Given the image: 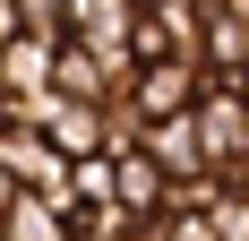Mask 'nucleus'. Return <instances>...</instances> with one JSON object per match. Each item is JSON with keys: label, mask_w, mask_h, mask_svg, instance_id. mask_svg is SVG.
<instances>
[{"label": "nucleus", "mask_w": 249, "mask_h": 241, "mask_svg": "<svg viewBox=\"0 0 249 241\" xmlns=\"http://www.w3.org/2000/svg\"><path fill=\"white\" fill-rule=\"evenodd\" d=\"M155 241H224V233H215L206 207H163V216H155Z\"/></svg>", "instance_id": "obj_9"}, {"label": "nucleus", "mask_w": 249, "mask_h": 241, "mask_svg": "<svg viewBox=\"0 0 249 241\" xmlns=\"http://www.w3.org/2000/svg\"><path fill=\"white\" fill-rule=\"evenodd\" d=\"M60 155H95V146H112V112L103 103H86V95H52V112L35 120Z\"/></svg>", "instance_id": "obj_6"}, {"label": "nucleus", "mask_w": 249, "mask_h": 241, "mask_svg": "<svg viewBox=\"0 0 249 241\" xmlns=\"http://www.w3.org/2000/svg\"><path fill=\"white\" fill-rule=\"evenodd\" d=\"M129 103H138V120H163V112H189V103L206 95V60H138L129 69V86H121Z\"/></svg>", "instance_id": "obj_2"}, {"label": "nucleus", "mask_w": 249, "mask_h": 241, "mask_svg": "<svg viewBox=\"0 0 249 241\" xmlns=\"http://www.w3.org/2000/svg\"><path fill=\"white\" fill-rule=\"evenodd\" d=\"M0 120H9V86H0Z\"/></svg>", "instance_id": "obj_12"}, {"label": "nucleus", "mask_w": 249, "mask_h": 241, "mask_svg": "<svg viewBox=\"0 0 249 241\" xmlns=\"http://www.w3.org/2000/svg\"><path fill=\"white\" fill-rule=\"evenodd\" d=\"M146 0H69V35H86L95 52H112L121 69H138V52H129V26H138Z\"/></svg>", "instance_id": "obj_5"}, {"label": "nucleus", "mask_w": 249, "mask_h": 241, "mask_svg": "<svg viewBox=\"0 0 249 241\" xmlns=\"http://www.w3.org/2000/svg\"><path fill=\"white\" fill-rule=\"evenodd\" d=\"M95 198H112V146L77 155V207H95Z\"/></svg>", "instance_id": "obj_10"}, {"label": "nucleus", "mask_w": 249, "mask_h": 241, "mask_svg": "<svg viewBox=\"0 0 249 241\" xmlns=\"http://www.w3.org/2000/svg\"><path fill=\"white\" fill-rule=\"evenodd\" d=\"M138 146H146V155L172 172V181H198V172H215V164H206V138H198V103H189V112L146 120V129H138Z\"/></svg>", "instance_id": "obj_3"}, {"label": "nucleus", "mask_w": 249, "mask_h": 241, "mask_svg": "<svg viewBox=\"0 0 249 241\" xmlns=\"http://www.w3.org/2000/svg\"><path fill=\"white\" fill-rule=\"evenodd\" d=\"M69 241H77V233H69Z\"/></svg>", "instance_id": "obj_14"}, {"label": "nucleus", "mask_w": 249, "mask_h": 241, "mask_svg": "<svg viewBox=\"0 0 249 241\" xmlns=\"http://www.w3.org/2000/svg\"><path fill=\"white\" fill-rule=\"evenodd\" d=\"M198 138H206V164H215V172H249V86H241V78H206Z\"/></svg>", "instance_id": "obj_1"}, {"label": "nucleus", "mask_w": 249, "mask_h": 241, "mask_svg": "<svg viewBox=\"0 0 249 241\" xmlns=\"http://www.w3.org/2000/svg\"><path fill=\"white\" fill-rule=\"evenodd\" d=\"M0 241H69V207L43 190H18L0 207Z\"/></svg>", "instance_id": "obj_8"}, {"label": "nucleus", "mask_w": 249, "mask_h": 241, "mask_svg": "<svg viewBox=\"0 0 249 241\" xmlns=\"http://www.w3.org/2000/svg\"><path fill=\"white\" fill-rule=\"evenodd\" d=\"M241 86H249V78H241Z\"/></svg>", "instance_id": "obj_13"}, {"label": "nucleus", "mask_w": 249, "mask_h": 241, "mask_svg": "<svg viewBox=\"0 0 249 241\" xmlns=\"http://www.w3.org/2000/svg\"><path fill=\"white\" fill-rule=\"evenodd\" d=\"M198 60H206V78H249V9H224V0H206Z\"/></svg>", "instance_id": "obj_7"}, {"label": "nucleus", "mask_w": 249, "mask_h": 241, "mask_svg": "<svg viewBox=\"0 0 249 241\" xmlns=\"http://www.w3.org/2000/svg\"><path fill=\"white\" fill-rule=\"evenodd\" d=\"M26 190V181H18V172H9V155H0V207H9V198H18Z\"/></svg>", "instance_id": "obj_11"}, {"label": "nucleus", "mask_w": 249, "mask_h": 241, "mask_svg": "<svg viewBox=\"0 0 249 241\" xmlns=\"http://www.w3.org/2000/svg\"><path fill=\"white\" fill-rule=\"evenodd\" d=\"M112 198H121V207H138V216H163V207H172V172L129 138V146H112Z\"/></svg>", "instance_id": "obj_4"}]
</instances>
